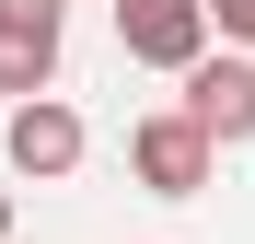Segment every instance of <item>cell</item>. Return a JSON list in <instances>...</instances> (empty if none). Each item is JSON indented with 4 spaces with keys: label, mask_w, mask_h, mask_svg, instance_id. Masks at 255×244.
Returning a JSON list of instances; mask_svg holds the SVG:
<instances>
[{
    "label": "cell",
    "mask_w": 255,
    "mask_h": 244,
    "mask_svg": "<svg viewBox=\"0 0 255 244\" xmlns=\"http://www.w3.org/2000/svg\"><path fill=\"white\" fill-rule=\"evenodd\" d=\"M197 12H209V35H221L232 58H255V0H197Z\"/></svg>",
    "instance_id": "cell-6"
},
{
    "label": "cell",
    "mask_w": 255,
    "mask_h": 244,
    "mask_svg": "<svg viewBox=\"0 0 255 244\" xmlns=\"http://www.w3.org/2000/svg\"><path fill=\"white\" fill-rule=\"evenodd\" d=\"M128 175H139L151 198H197V186H221V151H209L174 105H151L139 128H128Z\"/></svg>",
    "instance_id": "cell-3"
},
{
    "label": "cell",
    "mask_w": 255,
    "mask_h": 244,
    "mask_svg": "<svg viewBox=\"0 0 255 244\" xmlns=\"http://www.w3.org/2000/svg\"><path fill=\"white\" fill-rule=\"evenodd\" d=\"M58 58H70V0H0V93L12 105L58 93Z\"/></svg>",
    "instance_id": "cell-2"
},
{
    "label": "cell",
    "mask_w": 255,
    "mask_h": 244,
    "mask_svg": "<svg viewBox=\"0 0 255 244\" xmlns=\"http://www.w3.org/2000/svg\"><path fill=\"white\" fill-rule=\"evenodd\" d=\"M0 244H12V186H0Z\"/></svg>",
    "instance_id": "cell-7"
},
{
    "label": "cell",
    "mask_w": 255,
    "mask_h": 244,
    "mask_svg": "<svg viewBox=\"0 0 255 244\" xmlns=\"http://www.w3.org/2000/svg\"><path fill=\"white\" fill-rule=\"evenodd\" d=\"M186 93H174V116L209 140V151H244L255 140V58H232V47H209L197 70H174Z\"/></svg>",
    "instance_id": "cell-1"
},
{
    "label": "cell",
    "mask_w": 255,
    "mask_h": 244,
    "mask_svg": "<svg viewBox=\"0 0 255 244\" xmlns=\"http://www.w3.org/2000/svg\"><path fill=\"white\" fill-rule=\"evenodd\" d=\"M81 151H93V128H81L70 93H35V105H12V128H0V163H12V175H35V186L81 175Z\"/></svg>",
    "instance_id": "cell-4"
},
{
    "label": "cell",
    "mask_w": 255,
    "mask_h": 244,
    "mask_svg": "<svg viewBox=\"0 0 255 244\" xmlns=\"http://www.w3.org/2000/svg\"><path fill=\"white\" fill-rule=\"evenodd\" d=\"M116 47H128V70H197L209 12L197 0H116Z\"/></svg>",
    "instance_id": "cell-5"
}]
</instances>
